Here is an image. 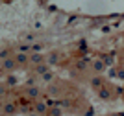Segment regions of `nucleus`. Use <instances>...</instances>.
<instances>
[{
	"label": "nucleus",
	"instance_id": "obj_1",
	"mask_svg": "<svg viewBox=\"0 0 124 116\" xmlns=\"http://www.w3.org/2000/svg\"><path fill=\"white\" fill-rule=\"evenodd\" d=\"M0 107H2V114L4 116H15L17 111H19V107H17V101H2L0 103Z\"/></svg>",
	"mask_w": 124,
	"mask_h": 116
},
{
	"label": "nucleus",
	"instance_id": "obj_2",
	"mask_svg": "<svg viewBox=\"0 0 124 116\" xmlns=\"http://www.w3.org/2000/svg\"><path fill=\"white\" fill-rule=\"evenodd\" d=\"M24 96H26V98H30L31 101H35V100H39V96H41V89H39L37 85H30V87H26Z\"/></svg>",
	"mask_w": 124,
	"mask_h": 116
},
{
	"label": "nucleus",
	"instance_id": "obj_3",
	"mask_svg": "<svg viewBox=\"0 0 124 116\" xmlns=\"http://www.w3.org/2000/svg\"><path fill=\"white\" fill-rule=\"evenodd\" d=\"M0 66H2V70H4V72L11 74V72L17 68V63H15V59H13V55H11V57H8V59L0 61Z\"/></svg>",
	"mask_w": 124,
	"mask_h": 116
},
{
	"label": "nucleus",
	"instance_id": "obj_4",
	"mask_svg": "<svg viewBox=\"0 0 124 116\" xmlns=\"http://www.w3.org/2000/svg\"><path fill=\"white\" fill-rule=\"evenodd\" d=\"M31 109H33V112H37V114H41V116H46V112H48V103H45V101H39V100H35L33 103H31Z\"/></svg>",
	"mask_w": 124,
	"mask_h": 116
},
{
	"label": "nucleus",
	"instance_id": "obj_5",
	"mask_svg": "<svg viewBox=\"0 0 124 116\" xmlns=\"http://www.w3.org/2000/svg\"><path fill=\"white\" fill-rule=\"evenodd\" d=\"M13 59H15L17 66H26V65H30V54H24V52H17L15 55H13Z\"/></svg>",
	"mask_w": 124,
	"mask_h": 116
},
{
	"label": "nucleus",
	"instance_id": "obj_6",
	"mask_svg": "<svg viewBox=\"0 0 124 116\" xmlns=\"http://www.w3.org/2000/svg\"><path fill=\"white\" fill-rule=\"evenodd\" d=\"M45 59H46V55L41 54V52H33V54H30V65L31 66H37V65H41V63H45Z\"/></svg>",
	"mask_w": 124,
	"mask_h": 116
},
{
	"label": "nucleus",
	"instance_id": "obj_7",
	"mask_svg": "<svg viewBox=\"0 0 124 116\" xmlns=\"http://www.w3.org/2000/svg\"><path fill=\"white\" fill-rule=\"evenodd\" d=\"M96 94H98V98H102V100H111V98H113V92H111V89H109V87H106V85H102L98 89V90H96Z\"/></svg>",
	"mask_w": 124,
	"mask_h": 116
},
{
	"label": "nucleus",
	"instance_id": "obj_8",
	"mask_svg": "<svg viewBox=\"0 0 124 116\" xmlns=\"http://www.w3.org/2000/svg\"><path fill=\"white\" fill-rule=\"evenodd\" d=\"M89 85H91V89H94V90H98L100 87L104 85V77L100 76V74H94L91 79H89Z\"/></svg>",
	"mask_w": 124,
	"mask_h": 116
},
{
	"label": "nucleus",
	"instance_id": "obj_9",
	"mask_svg": "<svg viewBox=\"0 0 124 116\" xmlns=\"http://www.w3.org/2000/svg\"><path fill=\"white\" fill-rule=\"evenodd\" d=\"M104 70H106V63H104V59H94L93 61V72H94V74H102Z\"/></svg>",
	"mask_w": 124,
	"mask_h": 116
},
{
	"label": "nucleus",
	"instance_id": "obj_10",
	"mask_svg": "<svg viewBox=\"0 0 124 116\" xmlns=\"http://www.w3.org/2000/svg\"><path fill=\"white\" fill-rule=\"evenodd\" d=\"M46 65L48 66H52V65H57V63H59V52H50V54H48L46 55Z\"/></svg>",
	"mask_w": 124,
	"mask_h": 116
},
{
	"label": "nucleus",
	"instance_id": "obj_11",
	"mask_svg": "<svg viewBox=\"0 0 124 116\" xmlns=\"http://www.w3.org/2000/svg\"><path fill=\"white\" fill-rule=\"evenodd\" d=\"M33 70H35V74H37V76H43L45 72H48V70H50V66H48V65H46V61H45V63H41V65L33 66Z\"/></svg>",
	"mask_w": 124,
	"mask_h": 116
},
{
	"label": "nucleus",
	"instance_id": "obj_12",
	"mask_svg": "<svg viewBox=\"0 0 124 116\" xmlns=\"http://www.w3.org/2000/svg\"><path fill=\"white\" fill-rule=\"evenodd\" d=\"M46 116H63V111H61L57 105H52V107H48Z\"/></svg>",
	"mask_w": 124,
	"mask_h": 116
},
{
	"label": "nucleus",
	"instance_id": "obj_13",
	"mask_svg": "<svg viewBox=\"0 0 124 116\" xmlns=\"http://www.w3.org/2000/svg\"><path fill=\"white\" fill-rule=\"evenodd\" d=\"M17 85V77L13 76V74H8V77H6V87L9 89V87H15Z\"/></svg>",
	"mask_w": 124,
	"mask_h": 116
},
{
	"label": "nucleus",
	"instance_id": "obj_14",
	"mask_svg": "<svg viewBox=\"0 0 124 116\" xmlns=\"http://www.w3.org/2000/svg\"><path fill=\"white\" fill-rule=\"evenodd\" d=\"M39 77H41L43 81H46V83H50V81L54 79V72H52V70H48V72H45V74H43V76H39Z\"/></svg>",
	"mask_w": 124,
	"mask_h": 116
},
{
	"label": "nucleus",
	"instance_id": "obj_15",
	"mask_svg": "<svg viewBox=\"0 0 124 116\" xmlns=\"http://www.w3.org/2000/svg\"><path fill=\"white\" fill-rule=\"evenodd\" d=\"M8 57H11V50H9V48H6V50L0 52V61H2V59H8Z\"/></svg>",
	"mask_w": 124,
	"mask_h": 116
},
{
	"label": "nucleus",
	"instance_id": "obj_16",
	"mask_svg": "<svg viewBox=\"0 0 124 116\" xmlns=\"http://www.w3.org/2000/svg\"><path fill=\"white\" fill-rule=\"evenodd\" d=\"M6 94H8V87H2V85H0V103L4 101Z\"/></svg>",
	"mask_w": 124,
	"mask_h": 116
},
{
	"label": "nucleus",
	"instance_id": "obj_17",
	"mask_svg": "<svg viewBox=\"0 0 124 116\" xmlns=\"http://www.w3.org/2000/svg\"><path fill=\"white\" fill-rule=\"evenodd\" d=\"M117 76H120V77L124 79V68H122V70H119V72H117Z\"/></svg>",
	"mask_w": 124,
	"mask_h": 116
},
{
	"label": "nucleus",
	"instance_id": "obj_18",
	"mask_svg": "<svg viewBox=\"0 0 124 116\" xmlns=\"http://www.w3.org/2000/svg\"><path fill=\"white\" fill-rule=\"evenodd\" d=\"M28 116H41V114H37V112H33V111H31V112H30Z\"/></svg>",
	"mask_w": 124,
	"mask_h": 116
},
{
	"label": "nucleus",
	"instance_id": "obj_19",
	"mask_svg": "<svg viewBox=\"0 0 124 116\" xmlns=\"http://www.w3.org/2000/svg\"><path fill=\"white\" fill-rule=\"evenodd\" d=\"M2 72H4V70H2V66H0V74H2Z\"/></svg>",
	"mask_w": 124,
	"mask_h": 116
},
{
	"label": "nucleus",
	"instance_id": "obj_20",
	"mask_svg": "<svg viewBox=\"0 0 124 116\" xmlns=\"http://www.w3.org/2000/svg\"><path fill=\"white\" fill-rule=\"evenodd\" d=\"M122 61H124V54H122Z\"/></svg>",
	"mask_w": 124,
	"mask_h": 116
}]
</instances>
